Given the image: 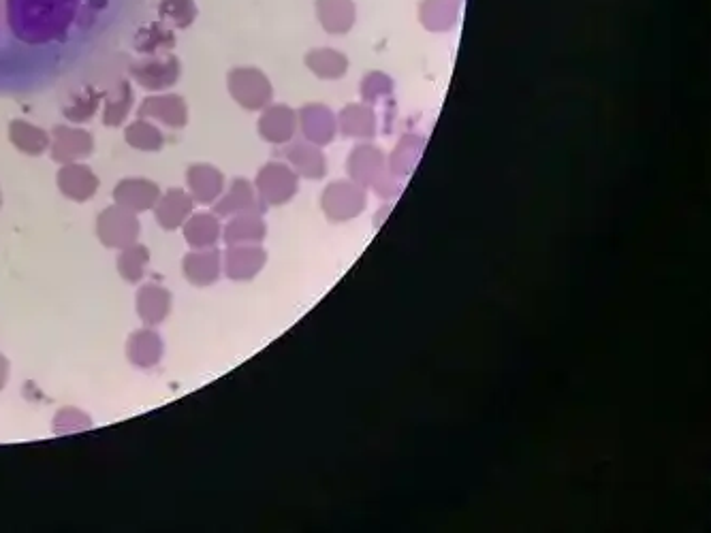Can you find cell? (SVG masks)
<instances>
[{
    "mask_svg": "<svg viewBox=\"0 0 711 533\" xmlns=\"http://www.w3.org/2000/svg\"><path fill=\"white\" fill-rule=\"evenodd\" d=\"M131 0H5V20L11 35L24 45L62 43L71 32L120 15Z\"/></svg>",
    "mask_w": 711,
    "mask_h": 533,
    "instance_id": "6da1fadb",
    "label": "cell"
},
{
    "mask_svg": "<svg viewBox=\"0 0 711 533\" xmlns=\"http://www.w3.org/2000/svg\"><path fill=\"white\" fill-rule=\"evenodd\" d=\"M349 173L353 182H357L363 188H372L385 199L398 195L400 190L398 180L389 173L383 150L376 148V145L363 143L353 148L349 158Z\"/></svg>",
    "mask_w": 711,
    "mask_h": 533,
    "instance_id": "7a4b0ae2",
    "label": "cell"
},
{
    "mask_svg": "<svg viewBox=\"0 0 711 533\" xmlns=\"http://www.w3.org/2000/svg\"><path fill=\"white\" fill-rule=\"evenodd\" d=\"M227 84L233 101L248 111L265 109L274 99L270 77L255 67L233 69L227 77Z\"/></svg>",
    "mask_w": 711,
    "mask_h": 533,
    "instance_id": "3957f363",
    "label": "cell"
},
{
    "mask_svg": "<svg viewBox=\"0 0 711 533\" xmlns=\"http://www.w3.org/2000/svg\"><path fill=\"white\" fill-rule=\"evenodd\" d=\"M368 205L366 188L353 180L331 182L321 195V207L331 222H349Z\"/></svg>",
    "mask_w": 711,
    "mask_h": 533,
    "instance_id": "277c9868",
    "label": "cell"
},
{
    "mask_svg": "<svg viewBox=\"0 0 711 533\" xmlns=\"http://www.w3.org/2000/svg\"><path fill=\"white\" fill-rule=\"evenodd\" d=\"M97 235L105 248L124 250L139 239V220L135 212L120 205L103 209L97 218Z\"/></svg>",
    "mask_w": 711,
    "mask_h": 533,
    "instance_id": "5b68a950",
    "label": "cell"
},
{
    "mask_svg": "<svg viewBox=\"0 0 711 533\" xmlns=\"http://www.w3.org/2000/svg\"><path fill=\"white\" fill-rule=\"evenodd\" d=\"M257 195L263 205H284L289 203L299 190V177L291 165L267 163L257 175Z\"/></svg>",
    "mask_w": 711,
    "mask_h": 533,
    "instance_id": "8992f818",
    "label": "cell"
},
{
    "mask_svg": "<svg viewBox=\"0 0 711 533\" xmlns=\"http://www.w3.org/2000/svg\"><path fill=\"white\" fill-rule=\"evenodd\" d=\"M135 82L150 92H161L171 88L180 77V62L173 54H158L146 58L131 67Z\"/></svg>",
    "mask_w": 711,
    "mask_h": 533,
    "instance_id": "52a82bcc",
    "label": "cell"
},
{
    "mask_svg": "<svg viewBox=\"0 0 711 533\" xmlns=\"http://www.w3.org/2000/svg\"><path fill=\"white\" fill-rule=\"evenodd\" d=\"M52 141H50V156L60 165L69 163H79L82 158H88L94 150L92 135L84 128H75L60 124L52 131Z\"/></svg>",
    "mask_w": 711,
    "mask_h": 533,
    "instance_id": "ba28073f",
    "label": "cell"
},
{
    "mask_svg": "<svg viewBox=\"0 0 711 533\" xmlns=\"http://www.w3.org/2000/svg\"><path fill=\"white\" fill-rule=\"evenodd\" d=\"M223 256L225 276L233 282H248L257 278L267 263V252L259 244L227 246Z\"/></svg>",
    "mask_w": 711,
    "mask_h": 533,
    "instance_id": "9c48e42d",
    "label": "cell"
},
{
    "mask_svg": "<svg viewBox=\"0 0 711 533\" xmlns=\"http://www.w3.org/2000/svg\"><path fill=\"white\" fill-rule=\"evenodd\" d=\"M297 126L302 128V135L306 137V141L321 148V145H329L336 139L338 118L329 107L314 103L297 111Z\"/></svg>",
    "mask_w": 711,
    "mask_h": 533,
    "instance_id": "30bf717a",
    "label": "cell"
},
{
    "mask_svg": "<svg viewBox=\"0 0 711 533\" xmlns=\"http://www.w3.org/2000/svg\"><path fill=\"white\" fill-rule=\"evenodd\" d=\"M182 273L193 286H212L223 276V254L216 248L188 252L182 261Z\"/></svg>",
    "mask_w": 711,
    "mask_h": 533,
    "instance_id": "8fae6325",
    "label": "cell"
},
{
    "mask_svg": "<svg viewBox=\"0 0 711 533\" xmlns=\"http://www.w3.org/2000/svg\"><path fill=\"white\" fill-rule=\"evenodd\" d=\"M139 118L161 122L169 128H184L188 122V107L178 94H156L144 99L139 107Z\"/></svg>",
    "mask_w": 711,
    "mask_h": 533,
    "instance_id": "7c38bea8",
    "label": "cell"
},
{
    "mask_svg": "<svg viewBox=\"0 0 711 533\" xmlns=\"http://www.w3.org/2000/svg\"><path fill=\"white\" fill-rule=\"evenodd\" d=\"M58 188L62 195L75 203H84L97 195L99 190V177L94 171L82 163H69L62 165L58 171Z\"/></svg>",
    "mask_w": 711,
    "mask_h": 533,
    "instance_id": "4fadbf2b",
    "label": "cell"
},
{
    "mask_svg": "<svg viewBox=\"0 0 711 533\" xmlns=\"http://www.w3.org/2000/svg\"><path fill=\"white\" fill-rule=\"evenodd\" d=\"M186 184H188V195L193 197L195 203L212 205L220 197H223L225 175L220 173L214 165L197 163L186 171Z\"/></svg>",
    "mask_w": 711,
    "mask_h": 533,
    "instance_id": "5bb4252c",
    "label": "cell"
},
{
    "mask_svg": "<svg viewBox=\"0 0 711 533\" xmlns=\"http://www.w3.org/2000/svg\"><path fill=\"white\" fill-rule=\"evenodd\" d=\"M161 197V190L150 180L144 177H126V180L118 182L114 188V201L116 205L129 209V212L141 214L152 209Z\"/></svg>",
    "mask_w": 711,
    "mask_h": 533,
    "instance_id": "9a60e30c",
    "label": "cell"
},
{
    "mask_svg": "<svg viewBox=\"0 0 711 533\" xmlns=\"http://www.w3.org/2000/svg\"><path fill=\"white\" fill-rule=\"evenodd\" d=\"M171 305H173V297L161 284L148 282L137 290L135 308L146 327H156L161 325V322H165L167 316L171 314Z\"/></svg>",
    "mask_w": 711,
    "mask_h": 533,
    "instance_id": "2e32d148",
    "label": "cell"
},
{
    "mask_svg": "<svg viewBox=\"0 0 711 533\" xmlns=\"http://www.w3.org/2000/svg\"><path fill=\"white\" fill-rule=\"evenodd\" d=\"M297 131V111L287 105H267L259 120V135L274 145H287Z\"/></svg>",
    "mask_w": 711,
    "mask_h": 533,
    "instance_id": "e0dca14e",
    "label": "cell"
},
{
    "mask_svg": "<svg viewBox=\"0 0 711 533\" xmlns=\"http://www.w3.org/2000/svg\"><path fill=\"white\" fill-rule=\"evenodd\" d=\"M193 197L182 188H171L165 195L158 197L154 205L156 222L163 226L165 231H176L186 222V218L193 214Z\"/></svg>",
    "mask_w": 711,
    "mask_h": 533,
    "instance_id": "ac0fdd59",
    "label": "cell"
},
{
    "mask_svg": "<svg viewBox=\"0 0 711 533\" xmlns=\"http://www.w3.org/2000/svg\"><path fill=\"white\" fill-rule=\"evenodd\" d=\"M163 350V337L154 331V327L133 331L126 342V357L139 369H150L161 363Z\"/></svg>",
    "mask_w": 711,
    "mask_h": 533,
    "instance_id": "d6986e66",
    "label": "cell"
},
{
    "mask_svg": "<svg viewBox=\"0 0 711 533\" xmlns=\"http://www.w3.org/2000/svg\"><path fill=\"white\" fill-rule=\"evenodd\" d=\"M261 199L257 195L255 184H250L248 180H233L229 192L223 197H220L214 205V214L223 216V218H231L237 214H246V212H259Z\"/></svg>",
    "mask_w": 711,
    "mask_h": 533,
    "instance_id": "ffe728a7",
    "label": "cell"
},
{
    "mask_svg": "<svg viewBox=\"0 0 711 533\" xmlns=\"http://www.w3.org/2000/svg\"><path fill=\"white\" fill-rule=\"evenodd\" d=\"M287 160L297 175H304L308 180H321L327 173V158L319 145L310 141H291L284 150Z\"/></svg>",
    "mask_w": 711,
    "mask_h": 533,
    "instance_id": "44dd1931",
    "label": "cell"
},
{
    "mask_svg": "<svg viewBox=\"0 0 711 533\" xmlns=\"http://www.w3.org/2000/svg\"><path fill=\"white\" fill-rule=\"evenodd\" d=\"M186 244L193 250L214 248L220 239H223V224H220L216 214L210 212H197L186 218L182 224Z\"/></svg>",
    "mask_w": 711,
    "mask_h": 533,
    "instance_id": "7402d4cb",
    "label": "cell"
},
{
    "mask_svg": "<svg viewBox=\"0 0 711 533\" xmlns=\"http://www.w3.org/2000/svg\"><path fill=\"white\" fill-rule=\"evenodd\" d=\"M267 226L259 212H246L231 216L223 229V239L227 246H246V244H261L265 239Z\"/></svg>",
    "mask_w": 711,
    "mask_h": 533,
    "instance_id": "603a6c76",
    "label": "cell"
},
{
    "mask_svg": "<svg viewBox=\"0 0 711 533\" xmlns=\"http://www.w3.org/2000/svg\"><path fill=\"white\" fill-rule=\"evenodd\" d=\"M338 131L349 139H372L376 135V113L368 103L346 105L338 116Z\"/></svg>",
    "mask_w": 711,
    "mask_h": 533,
    "instance_id": "cb8c5ba5",
    "label": "cell"
},
{
    "mask_svg": "<svg viewBox=\"0 0 711 533\" xmlns=\"http://www.w3.org/2000/svg\"><path fill=\"white\" fill-rule=\"evenodd\" d=\"M316 15L329 35H346L355 24L353 0H316Z\"/></svg>",
    "mask_w": 711,
    "mask_h": 533,
    "instance_id": "d4e9b609",
    "label": "cell"
},
{
    "mask_svg": "<svg viewBox=\"0 0 711 533\" xmlns=\"http://www.w3.org/2000/svg\"><path fill=\"white\" fill-rule=\"evenodd\" d=\"M9 141L28 156H41L50 150L52 137L43 128L26 120H13L9 124Z\"/></svg>",
    "mask_w": 711,
    "mask_h": 533,
    "instance_id": "484cf974",
    "label": "cell"
},
{
    "mask_svg": "<svg viewBox=\"0 0 711 533\" xmlns=\"http://www.w3.org/2000/svg\"><path fill=\"white\" fill-rule=\"evenodd\" d=\"M460 3L457 0H423L419 7L421 24L432 32H447L455 26Z\"/></svg>",
    "mask_w": 711,
    "mask_h": 533,
    "instance_id": "4316f807",
    "label": "cell"
},
{
    "mask_svg": "<svg viewBox=\"0 0 711 533\" xmlns=\"http://www.w3.org/2000/svg\"><path fill=\"white\" fill-rule=\"evenodd\" d=\"M306 67L321 79H340L349 71V58L331 47H319L308 52Z\"/></svg>",
    "mask_w": 711,
    "mask_h": 533,
    "instance_id": "83f0119b",
    "label": "cell"
},
{
    "mask_svg": "<svg viewBox=\"0 0 711 533\" xmlns=\"http://www.w3.org/2000/svg\"><path fill=\"white\" fill-rule=\"evenodd\" d=\"M176 45V37L163 22H150L137 30L135 47L141 54L158 56L163 52H171V47Z\"/></svg>",
    "mask_w": 711,
    "mask_h": 533,
    "instance_id": "f1b7e54d",
    "label": "cell"
},
{
    "mask_svg": "<svg viewBox=\"0 0 711 533\" xmlns=\"http://www.w3.org/2000/svg\"><path fill=\"white\" fill-rule=\"evenodd\" d=\"M421 150H423V139L417 135H406L389 158V163H387L389 173L393 177H404L408 173H413V169L417 167L419 158H421Z\"/></svg>",
    "mask_w": 711,
    "mask_h": 533,
    "instance_id": "f546056e",
    "label": "cell"
},
{
    "mask_svg": "<svg viewBox=\"0 0 711 533\" xmlns=\"http://www.w3.org/2000/svg\"><path fill=\"white\" fill-rule=\"evenodd\" d=\"M124 139L131 148L141 152H158L165 145V137L161 131H158V126L144 118H139L126 126Z\"/></svg>",
    "mask_w": 711,
    "mask_h": 533,
    "instance_id": "4dcf8cb0",
    "label": "cell"
},
{
    "mask_svg": "<svg viewBox=\"0 0 711 533\" xmlns=\"http://www.w3.org/2000/svg\"><path fill=\"white\" fill-rule=\"evenodd\" d=\"M148 263H150V250L141 244H133L129 248L120 250L118 271L126 282L137 284V282L144 280Z\"/></svg>",
    "mask_w": 711,
    "mask_h": 533,
    "instance_id": "1f68e13d",
    "label": "cell"
},
{
    "mask_svg": "<svg viewBox=\"0 0 711 533\" xmlns=\"http://www.w3.org/2000/svg\"><path fill=\"white\" fill-rule=\"evenodd\" d=\"M103 99H105V94H101L97 88L88 86L73 96V101L69 103V107L62 109V113H65V118L69 122H77V124L88 122L94 113L99 111V105Z\"/></svg>",
    "mask_w": 711,
    "mask_h": 533,
    "instance_id": "d6a6232c",
    "label": "cell"
},
{
    "mask_svg": "<svg viewBox=\"0 0 711 533\" xmlns=\"http://www.w3.org/2000/svg\"><path fill=\"white\" fill-rule=\"evenodd\" d=\"M133 109V88L129 82H120L114 96H109L103 107V122L107 126H120Z\"/></svg>",
    "mask_w": 711,
    "mask_h": 533,
    "instance_id": "836d02e7",
    "label": "cell"
},
{
    "mask_svg": "<svg viewBox=\"0 0 711 533\" xmlns=\"http://www.w3.org/2000/svg\"><path fill=\"white\" fill-rule=\"evenodd\" d=\"M158 18L178 28H186L195 22L197 7L193 0H161Z\"/></svg>",
    "mask_w": 711,
    "mask_h": 533,
    "instance_id": "e575fe53",
    "label": "cell"
},
{
    "mask_svg": "<svg viewBox=\"0 0 711 533\" xmlns=\"http://www.w3.org/2000/svg\"><path fill=\"white\" fill-rule=\"evenodd\" d=\"M92 427V418L88 414H84L79 408H62L58 410V414L54 416L52 423V431L56 435H67V433H75V431H84Z\"/></svg>",
    "mask_w": 711,
    "mask_h": 533,
    "instance_id": "d590c367",
    "label": "cell"
},
{
    "mask_svg": "<svg viewBox=\"0 0 711 533\" xmlns=\"http://www.w3.org/2000/svg\"><path fill=\"white\" fill-rule=\"evenodd\" d=\"M391 92H393V79L381 71L368 73L366 79L361 82V99L368 105L385 99V96H389Z\"/></svg>",
    "mask_w": 711,
    "mask_h": 533,
    "instance_id": "8d00e7d4",
    "label": "cell"
},
{
    "mask_svg": "<svg viewBox=\"0 0 711 533\" xmlns=\"http://www.w3.org/2000/svg\"><path fill=\"white\" fill-rule=\"evenodd\" d=\"M9 361H7V357H5V354L3 352H0V391H3L5 389V386H7V382H9Z\"/></svg>",
    "mask_w": 711,
    "mask_h": 533,
    "instance_id": "74e56055",
    "label": "cell"
},
{
    "mask_svg": "<svg viewBox=\"0 0 711 533\" xmlns=\"http://www.w3.org/2000/svg\"><path fill=\"white\" fill-rule=\"evenodd\" d=\"M0 207H3V195H0Z\"/></svg>",
    "mask_w": 711,
    "mask_h": 533,
    "instance_id": "f35d334b",
    "label": "cell"
}]
</instances>
